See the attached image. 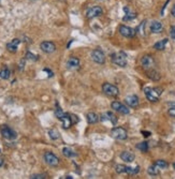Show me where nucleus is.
Returning <instances> with one entry per match:
<instances>
[{"label": "nucleus", "mask_w": 175, "mask_h": 179, "mask_svg": "<svg viewBox=\"0 0 175 179\" xmlns=\"http://www.w3.org/2000/svg\"><path fill=\"white\" fill-rule=\"evenodd\" d=\"M144 94H145L148 101L157 102L158 100H159V97L161 96L162 94V89L159 87H155V88L145 87L144 88Z\"/></svg>", "instance_id": "obj_1"}, {"label": "nucleus", "mask_w": 175, "mask_h": 179, "mask_svg": "<svg viewBox=\"0 0 175 179\" xmlns=\"http://www.w3.org/2000/svg\"><path fill=\"white\" fill-rule=\"evenodd\" d=\"M112 61L114 64L121 68H125L127 66V55L123 52H118L112 55Z\"/></svg>", "instance_id": "obj_2"}, {"label": "nucleus", "mask_w": 175, "mask_h": 179, "mask_svg": "<svg viewBox=\"0 0 175 179\" xmlns=\"http://www.w3.org/2000/svg\"><path fill=\"white\" fill-rule=\"evenodd\" d=\"M102 91L109 97H117L118 94H119L118 88L110 83H104L102 85Z\"/></svg>", "instance_id": "obj_3"}, {"label": "nucleus", "mask_w": 175, "mask_h": 179, "mask_svg": "<svg viewBox=\"0 0 175 179\" xmlns=\"http://www.w3.org/2000/svg\"><path fill=\"white\" fill-rule=\"evenodd\" d=\"M0 131H1L2 136L7 139H11V141H12V139H15L17 138L16 132L7 124H2L1 127H0Z\"/></svg>", "instance_id": "obj_4"}, {"label": "nucleus", "mask_w": 175, "mask_h": 179, "mask_svg": "<svg viewBox=\"0 0 175 179\" xmlns=\"http://www.w3.org/2000/svg\"><path fill=\"white\" fill-rule=\"evenodd\" d=\"M111 135L113 138L118 139V141H123V139H126L128 136L127 131L121 127H116V128H114V129H112Z\"/></svg>", "instance_id": "obj_5"}, {"label": "nucleus", "mask_w": 175, "mask_h": 179, "mask_svg": "<svg viewBox=\"0 0 175 179\" xmlns=\"http://www.w3.org/2000/svg\"><path fill=\"white\" fill-rule=\"evenodd\" d=\"M92 59L94 60L95 62H97V63H100V64H103L104 62H105V55H104V53L102 52L101 50H99V48H96L92 52Z\"/></svg>", "instance_id": "obj_6"}, {"label": "nucleus", "mask_w": 175, "mask_h": 179, "mask_svg": "<svg viewBox=\"0 0 175 179\" xmlns=\"http://www.w3.org/2000/svg\"><path fill=\"white\" fill-rule=\"evenodd\" d=\"M119 33L125 38H133L137 33V30L133 29L131 27L125 26V25H121L119 27Z\"/></svg>", "instance_id": "obj_7"}, {"label": "nucleus", "mask_w": 175, "mask_h": 179, "mask_svg": "<svg viewBox=\"0 0 175 179\" xmlns=\"http://www.w3.org/2000/svg\"><path fill=\"white\" fill-rule=\"evenodd\" d=\"M112 108H113L114 111H118V113L123 114V115H128V114L130 113V110L127 107L126 105H123V103H120V102L118 101H114L112 102Z\"/></svg>", "instance_id": "obj_8"}, {"label": "nucleus", "mask_w": 175, "mask_h": 179, "mask_svg": "<svg viewBox=\"0 0 175 179\" xmlns=\"http://www.w3.org/2000/svg\"><path fill=\"white\" fill-rule=\"evenodd\" d=\"M44 161L51 166H57L58 163H59V159L52 152L44 153Z\"/></svg>", "instance_id": "obj_9"}, {"label": "nucleus", "mask_w": 175, "mask_h": 179, "mask_svg": "<svg viewBox=\"0 0 175 179\" xmlns=\"http://www.w3.org/2000/svg\"><path fill=\"white\" fill-rule=\"evenodd\" d=\"M40 48L42 50V52L46 53V54H51V53H54L56 50V46L53 42L50 41H44L41 43Z\"/></svg>", "instance_id": "obj_10"}, {"label": "nucleus", "mask_w": 175, "mask_h": 179, "mask_svg": "<svg viewBox=\"0 0 175 179\" xmlns=\"http://www.w3.org/2000/svg\"><path fill=\"white\" fill-rule=\"evenodd\" d=\"M102 14V8L99 6H96V7H92V8L88 9L87 13H86V16L87 18H95V17H98Z\"/></svg>", "instance_id": "obj_11"}, {"label": "nucleus", "mask_w": 175, "mask_h": 179, "mask_svg": "<svg viewBox=\"0 0 175 179\" xmlns=\"http://www.w3.org/2000/svg\"><path fill=\"white\" fill-rule=\"evenodd\" d=\"M141 63H142V67H143L144 69L148 70V69L153 68V66L155 64V61H154V58L151 57V56L146 55V56H144V57L142 58Z\"/></svg>", "instance_id": "obj_12"}, {"label": "nucleus", "mask_w": 175, "mask_h": 179, "mask_svg": "<svg viewBox=\"0 0 175 179\" xmlns=\"http://www.w3.org/2000/svg\"><path fill=\"white\" fill-rule=\"evenodd\" d=\"M102 120H109L110 122H111L113 125H115L117 124L118 121V118L117 116L115 115V114H113L112 111H106V113H104L103 115H102Z\"/></svg>", "instance_id": "obj_13"}, {"label": "nucleus", "mask_w": 175, "mask_h": 179, "mask_svg": "<svg viewBox=\"0 0 175 179\" xmlns=\"http://www.w3.org/2000/svg\"><path fill=\"white\" fill-rule=\"evenodd\" d=\"M125 102L130 106V107H137L139 105V98L134 94H131V96L126 97Z\"/></svg>", "instance_id": "obj_14"}, {"label": "nucleus", "mask_w": 175, "mask_h": 179, "mask_svg": "<svg viewBox=\"0 0 175 179\" xmlns=\"http://www.w3.org/2000/svg\"><path fill=\"white\" fill-rule=\"evenodd\" d=\"M80 67V60L79 58L76 57H71L67 62V68L70 70H74V69H78Z\"/></svg>", "instance_id": "obj_15"}, {"label": "nucleus", "mask_w": 175, "mask_h": 179, "mask_svg": "<svg viewBox=\"0 0 175 179\" xmlns=\"http://www.w3.org/2000/svg\"><path fill=\"white\" fill-rule=\"evenodd\" d=\"M120 159L125 162H133L135 155L131 151H123L120 153Z\"/></svg>", "instance_id": "obj_16"}, {"label": "nucleus", "mask_w": 175, "mask_h": 179, "mask_svg": "<svg viewBox=\"0 0 175 179\" xmlns=\"http://www.w3.org/2000/svg\"><path fill=\"white\" fill-rule=\"evenodd\" d=\"M163 27H162V24L160 22H158V20H154V22H151L150 24V31L153 32V33H160V32L162 31Z\"/></svg>", "instance_id": "obj_17"}, {"label": "nucleus", "mask_w": 175, "mask_h": 179, "mask_svg": "<svg viewBox=\"0 0 175 179\" xmlns=\"http://www.w3.org/2000/svg\"><path fill=\"white\" fill-rule=\"evenodd\" d=\"M20 43V39H14V40H12V42L7 44V50H8L10 53H16V50H17V46Z\"/></svg>", "instance_id": "obj_18"}, {"label": "nucleus", "mask_w": 175, "mask_h": 179, "mask_svg": "<svg viewBox=\"0 0 175 179\" xmlns=\"http://www.w3.org/2000/svg\"><path fill=\"white\" fill-rule=\"evenodd\" d=\"M60 121H62V127H64L65 129H69V128L72 125V124H73L71 116H70L69 114H65V116L61 118Z\"/></svg>", "instance_id": "obj_19"}, {"label": "nucleus", "mask_w": 175, "mask_h": 179, "mask_svg": "<svg viewBox=\"0 0 175 179\" xmlns=\"http://www.w3.org/2000/svg\"><path fill=\"white\" fill-rule=\"evenodd\" d=\"M123 11L126 12V15L123 16V20H125V22H127V20H133V18L137 17V14H135L134 12H131L128 7H125V8H123Z\"/></svg>", "instance_id": "obj_20"}, {"label": "nucleus", "mask_w": 175, "mask_h": 179, "mask_svg": "<svg viewBox=\"0 0 175 179\" xmlns=\"http://www.w3.org/2000/svg\"><path fill=\"white\" fill-rule=\"evenodd\" d=\"M168 41H169V39H163V40L157 42V43H155V45H154V48L157 50H163L165 48Z\"/></svg>", "instance_id": "obj_21"}, {"label": "nucleus", "mask_w": 175, "mask_h": 179, "mask_svg": "<svg viewBox=\"0 0 175 179\" xmlns=\"http://www.w3.org/2000/svg\"><path fill=\"white\" fill-rule=\"evenodd\" d=\"M87 121L89 124H97L99 121V116L97 115L96 113H88L87 114Z\"/></svg>", "instance_id": "obj_22"}, {"label": "nucleus", "mask_w": 175, "mask_h": 179, "mask_svg": "<svg viewBox=\"0 0 175 179\" xmlns=\"http://www.w3.org/2000/svg\"><path fill=\"white\" fill-rule=\"evenodd\" d=\"M62 153H64V155L65 157H67V158H74V157H76V152H74L73 150L71 149V148H69V147H65L64 149H62Z\"/></svg>", "instance_id": "obj_23"}, {"label": "nucleus", "mask_w": 175, "mask_h": 179, "mask_svg": "<svg viewBox=\"0 0 175 179\" xmlns=\"http://www.w3.org/2000/svg\"><path fill=\"white\" fill-rule=\"evenodd\" d=\"M147 173L149 175L151 176H157L158 174H159V167H158L156 164H154V165H150L147 168Z\"/></svg>", "instance_id": "obj_24"}, {"label": "nucleus", "mask_w": 175, "mask_h": 179, "mask_svg": "<svg viewBox=\"0 0 175 179\" xmlns=\"http://www.w3.org/2000/svg\"><path fill=\"white\" fill-rule=\"evenodd\" d=\"M147 76L149 78H151L153 81H159V78H160V74L158 73L157 71H155V70H150V71H148Z\"/></svg>", "instance_id": "obj_25"}, {"label": "nucleus", "mask_w": 175, "mask_h": 179, "mask_svg": "<svg viewBox=\"0 0 175 179\" xmlns=\"http://www.w3.org/2000/svg\"><path fill=\"white\" fill-rule=\"evenodd\" d=\"M11 75V71L8 68H3L0 71V78L2 80H8Z\"/></svg>", "instance_id": "obj_26"}, {"label": "nucleus", "mask_w": 175, "mask_h": 179, "mask_svg": "<svg viewBox=\"0 0 175 179\" xmlns=\"http://www.w3.org/2000/svg\"><path fill=\"white\" fill-rule=\"evenodd\" d=\"M137 148L139 150H141L142 152L148 151V143L147 142H142V143L137 144Z\"/></svg>", "instance_id": "obj_27"}, {"label": "nucleus", "mask_w": 175, "mask_h": 179, "mask_svg": "<svg viewBox=\"0 0 175 179\" xmlns=\"http://www.w3.org/2000/svg\"><path fill=\"white\" fill-rule=\"evenodd\" d=\"M140 172V167L137 166V167H130V166H127L126 167V173L129 174V175H134V174H137Z\"/></svg>", "instance_id": "obj_28"}, {"label": "nucleus", "mask_w": 175, "mask_h": 179, "mask_svg": "<svg viewBox=\"0 0 175 179\" xmlns=\"http://www.w3.org/2000/svg\"><path fill=\"white\" fill-rule=\"evenodd\" d=\"M48 135H50L51 138L55 141V139L59 138V132H58L56 129H51V130H48Z\"/></svg>", "instance_id": "obj_29"}, {"label": "nucleus", "mask_w": 175, "mask_h": 179, "mask_svg": "<svg viewBox=\"0 0 175 179\" xmlns=\"http://www.w3.org/2000/svg\"><path fill=\"white\" fill-rule=\"evenodd\" d=\"M145 25H146V20H143V22L140 24V26L137 28V31L139 32L141 36H144V31H145Z\"/></svg>", "instance_id": "obj_30"}, {"label": "nucleus", "mask_w": 175, "mask_h": 179, "mask_svg": "<svg viewBox=\"0 0 175 179\" xmlns=\"http://www.w3.org/2000/svg\"><path fill=\"white\" fill-rule=\"evenodd\" d=\"M155 164L159 167V168H167V167L169 166L168 162H165L164 160H157V161L155 162Z\"/></svg>", "instance_id": "obj_31"}, {"label": "nucleus", "mask_w": 175, "mask_h": 179, "mask_svg": "<svg viewBox=\"0 0 175 179\" xmlns=\"http://www.w3.org/2000/svg\"><path fill=\"white\" fill-rule=\"evenodd\" d=\"M126 165H121V164H117V165L115 166V171L116 173L118 174H123V173H126Z\"/></svg>", "instance_id": "obj_32"}, {"label": "nucleus", "mask_w": 175, "mask_h": 179, "mask_svg": "<svg viewBox=\"0 0 175 179\" xmlns=\"http://www.w3.org/2000/svg\"><path fill=\"white\" fill-rule=\"evenodd\" d=\"M26 59L31 60V61H37V60H38V56H36V55L32 54V53L28 52L26 54Z\"/></svg>", "instance_id": "obj_33"}, {"label": "nucleus", "mask_w": 175, "mask_h": 179, "mask_svg": "<svg viewBox=\"0 0 175 179\" xmlns=\"http://www.w3.org/2000/svg\"><path fill=\"white\" fill-rule=\"evenodd\" d=\"M30 178L31 179H44V178H46V176L43 175V174H38V175H32Z\"/></svg>", "instance_id": "obj_34"}, {"label": "nucleus", "mask_w": 175, "mask_h": 179, "mask_svg": "<svg viewBox=\"0 0 175 179\" xmlns=\"http://www.w3.org/2000/svg\"><path fill=\"white\" fill-rule=\"evenodd\" d=\"M168 113H169V115L171 116V117H175V107H170Z\"/></svg>", "instance_id": "obj_35"}, {"label": "nucleus", "mask_w": 175, "mask_h": 179, "mask_svg": "<svg viewBox=\"0 0 175 179\" xmlns=\"http://www.w3.org/2000/svg\"><path fill=\"white\" fill-rule=\"evenodd\" d=\"M170 34H171L172 39H174V40H175V26L171 27V30H170Z\"/></svg>", "instance_id": "obj_36"}, {"label": "nucleus", "mask_w": 175, "mask_h": 179, "mask_svg": "<svg viewBox=\"0 0 175 179\" xmlns=\"http://www.w3.org/2000/svg\"><path fill=\"white\" fill-rule=\"evenodd\" d=\"M24 63H25V61H24V60H22V61H20V71L24 69Z\"/></svg>", "instance_id": "obj_37"}, {"label": "nucleus", "mask_w": 175, "mask_h": 179, "mask_svg": "<svg viewBox=\"0 0 175 179\" xmlns=\"http://www.w3.org/2000/svg\"><path fill=\"white\" fill-rule=\"evenodd\" d=\"M142 134H143L145 138H147V136L150 135V132H145V131H142Z\"/></svg>", "instance_id": "obj_38"}, {"label": "nucleus", "mask_w": 175, "mask_h": 179, "mask_svg": "<svg viewBox=\"0 0 175 179\" xmlns=\"http://www.w3.org/2000/svg\"><path fill=\"white\" fill-rule=\"evenodd\" d=\"M171 13H172V15H173L174 17H175V4L173 6V8H172V11H171Z\"/></svg>", "instance_id": "obj_39"}, {"label": "nucleus", "mask_w": 175, "mask_h": 179, "mask_svg": "<svg viewBox=\"0 0 175 179\" xmlns=\"http://www.w3.org/2000/svg\"><path fill=\"white\" fill-rule=\"evenodd\" d=\"M3 163H4V160L0 158V167H1L2 165H3Z\"/></svg>", "instance_id": "obj_40"}, {"label": "nucleus", "mask_w": 175, "mask_h": 179, "mask_svg": "<svg viewBox=\"0 0 175 179\" xmlns=\"http://www.w3.org/2000/svg\"><path fill=\"white\" fill-rule=\"evenodd\" d=\"M44 71H45V72H48V73H50V76H53V73H52V72H51L48 69H44Z\"/></svg>", "instance_id": "obj_41"}, {"label": "nucleus", "mask_w": 175, "mask_h": 179, "mask_svg": "<svg viewBox=\"0 0 175 179\" xmlns=\"http://www.w3.org/2000/svg\"><path fill=\"white\" fill-rule=\"evenodd\" d=\"M169 105L171 106V107H175V103L173 102V103H169Z\"/></svg>", "instance_id": "obj_42"}, {"label": "nucleus", "mask_w": 175, "mask_h": 179, "mask_svg": "<svg viewBox=\"0 0 175 179\" xmlns=\"http://www.w3.org/2000/svg\"><path fill=\"white\" fill-rule=\"evenodd\" d=\"M173 167H174V169H175V162H174V163H173Z\"/></svg>", "instance_id": "obj_43"}, {"label": "nucleus", "mask_w": 175, "mask_h": 179, "mask_svg": "<svg viewBox=\"0 0 175 179\" xmlns=\"http://www.w3.org/2000/svg\"><path fill=\"white\" fill-rule=\"evenodd\" d=\"M100 1H104V0H100Z\"/></svg>", "instance_id": "obj_44"}, {"label": "nucleus", "mask_w": 175, "mask_h": 179, "mask_svg": "<svg viewBox=\"0 0 175 179\" xmlns=\"http://www.w3.org/2000/svg\"><path fill=\"white\" fill-rule=\"evenodd\" d=\"M32 1H36V0H32Z\"/></svg>", "instance_id": "obj_45"}, {"label": "nucleus", "mask_w": 175, "mask_h": 179, "mask_svg": "<svg viewBox=\"0 0 175 179\" xmlns=\"http://www.w3.org/2000/svg\"><path fill=\"white\" fill-rule=\"evenodd\" d=\"M0 152H1V150H0Z\"/></svg>", "instance_id": "obj_46"}]
</instances>
